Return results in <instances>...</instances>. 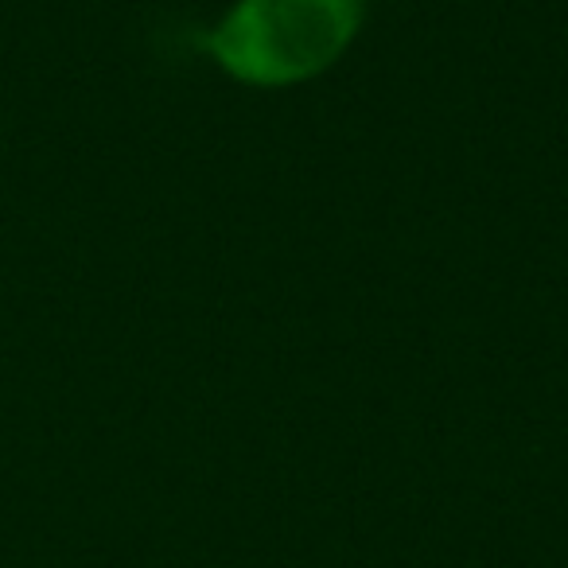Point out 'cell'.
Listing matches in <instances>:
<instances>
[{
  "label": "cell",
  "mask_w": 568,
  "mask_h": 568,
  "mask_svg": "<svg viewBox=\"0 0 568 568\" xmlns=\"http://www.w3.org/2000/svg\"><path fill=\"white\" fill-rule=\"evenodd\" d=\"M358 28L363 0H234L199 43L234 82L276 90L339 63Z\"/></svg>",
  "instance_id": "1"
}]
</instances>
